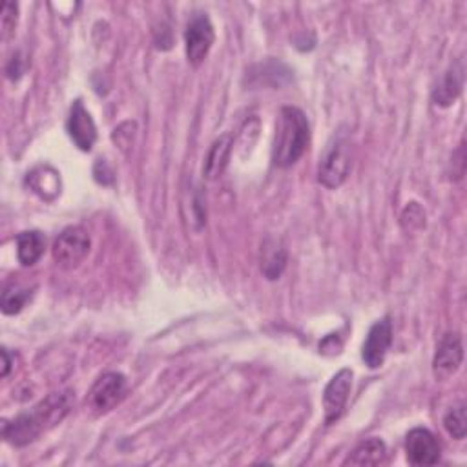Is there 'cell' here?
<instances>
[{"instance_id":"cell-4","label":"cell","mask_w":467,"mask_h":467,"mask_svg":"<svg viewBox=\"0 0 467 467\" xmlns=\"http://www.w3.org/2000/svg\"><path fill=\"white\" fill-rule=\"evenodd\" d=\"M126 391L128 384L121 372H106L93 384L88 395V405L98 414H106L124 400Z\"/></svg>"},{"instance_id":"cell-8","label":"cell","mask_w":467,"mask_h":467,"mask_svg":"<svg viewBox=\"0 0 467 467\" xmlns=\"http://www.w3.org/2000/svg\"><path fill=\"white\" fill-rule=\"evenodd\" d=\"M73 393L72 391H61V393H52L46 396L42 402H38L31 414L37 420V424L40 426L42 431H48L61 424L63 420L68 416L73 405Z\"/></svg>"},{"instance_id":"cell-2","label":"cell","mask_w":467,"mask_h":467,"mask_svg":"<svg viewBox=\"0 0 467 467\" xmlns=\"http://www.w3.org/2000/svg\"><path fill=\"white\" fill-rule=\"evenodd\" d=\"M351 152L352 147L349 141V135L344 132L335 133L321 156V163L318 170V181L325 186V189H338V186L345 183L352 166Z\"/></svg>"},{"instance_id":"cell-3","label":"cell","mask_w":467,"mask_h":467,"mask_svg":"<svg viewBox=\"0 0 467 467\" xmlns=\"http://www.w3.org/2000/svg\"><path fill=\"white\" fill-rule=\"evenodd\" d=\"M89 245V236L82 226H68L54 243V259L63 268H75L88 256Z\"/></svg>"},{"instance_id":"cell-10","label":"cell","mask_w":467,"mask_h":467,"mask_svg":"<svg viewBox=\"0 0 467 467\" xmlns=\"http://www.w3.org/2000/svg\"><path fill=\"white\" fill-rule=\"evenodd\" d=\"M463 360V345L458 333H447L437 345L433 370L438 380H447L460 369Z\"/></svg>"},{"instance_id":"cell-15","label":"cell","mask_w":467,"mask_h":467,"mask_svg":"<svg viewBox=\"0 0 467 467\" xmlns=\"http://www.w3.org/2000/svg\"><path fill=\"white\" fill-rule=\"evenodd\" d=\"M285 267H287V250L284 243L277 240H267L261 250V270L267 276V279H270V282L279 279Z\"/></svg>"},{"instance_id":"cell-13","label":"cell","mask_w":467,"mask_h":467,"mask_svg":"<svg viewBox=\"0 0 467 467\" xmlns=\"http://www.w3.org/2000/svg\"><path fill=\"white\" fill-rule=\"evenodd\" d=\"M463 86V64L462 61H456L446 73V77L442 79V82L438 84V88L433 93V99L435 105L438 106H451L462 91Z\"/></svg>"},{"instance_id":"cell-20","label":"cell","mask_w":467,"mask_h":467,"mask_svg":"<svg viewBox=\"0 0 467 467\" xmlns=\"http://www.w3.org/2000/svg\"><path fill=\"white\" fill-rule=\"evenodd\" d=\"M402 226L407 232H414L426 226V212L418 203H411L402 214Z\"/></svg>"},{"instance_id":"cell-6","label":"cell","mask_w":467,"mask_h":467,"mask_svg":"<svg viewBox=\"0 0 467 467\" xmlns=\"http://www.w3.org/2000/svg\"><path fill=\"white\" fill-rule=\"evenodd\" d=\"M352 387V370L342 369L333 377V380L327 384L323 391V409H325V424L331 426L342 418L349 395Z\"/></svg>"},{"instance_id":"cell-17","label":"cell","mask_w":467,"mask_h":467,"mask_svg":"<svg viewBox=\"0 0 467 467\" xmlns=\"http://www.w3.org/2000/svg\"><path fill=\"white\" fill-rule=\"evenodd\" d=\"M387 458V447L380 438L361 442L347 458V465H380Z\"/></svg>"},{"instance_id":"cell-14","label":"cell","mask_w":467,"mask_h":467,"mask_svg":"<svg viewBox=\"0 0 467 467\" xmlns=\"http://www.w3.org/2000/svg\"><path fill=\"white\" fill-rule=\"evenodd\" d=\"M28 184L35 194H38L46 201H52L61 194L59 174L50 166H40L28 174Z\"/></svg>"},{"instance_id":"cell-22","label":"cell","mask_w":467,"mask_h":467,"mask_svg":"<svg viewBox=\"0 0 467 467\" xmlns=\"http://www.w3.org/2000/svg\"><path fill=\"white\" fill-rule=\"evenodd\" d=\"M3 358H4V367H3V377H8L10 372V367H12V361H10V356H8V351L3 349Z\"/></svg>"},{"instance_id":"cell-11","label":"cell","mask_w":467,"mask_h":467,"mask_svg":"<svg viewBox=\"0 0 467 467\" xmlns=\"http://www.w3.org/2000/svg\"><path fill=\"white\" fill-rule=\"evenodd\" d=\"M68 133L72 137V141L75 147L82 152H89L98 141V128L93 123L89 112L84 108L82 101L77 99L72 108H70V117H68Z\"/></svg>"},{"instance_id":"cell-19","label":"cell","mask_w":467,"mask_h":467,"mask_svg":"<svg viewBox=\"0 0 467 467\" xmlns=\"http://www.w3.org/2000/svg\"><path fill=\"white\" fill-rule=\"evenodd\" d=\"M28 300H30V291L17 289L15 285H12V287L4 289L3 303H0V307H3L4 314L13 316V314H19L24 309Z\"/></svg>"},{"instance_id":"cell-21","label":"cell","mask_w":467,"mask_h":467,"mask_svg":"<svg viewBox=\"0 0 467 467\" xmlns=\"http://www.w3.org/2000/svg\"><path fill=\"white\" fill-rule=\"evenodd\" d=\"M17 4L4 3L3 6V17H0V26H3V37L10 38V35L15 31L17 26Z\"/></svg>"},{"instance_id":"cell-16","label":"cell","mask_w":467,"mask_h":467,"mask_svg":"<svg viewBox=\"0 0 467 467\" xmlns=\"http://www.w3.org/2000/svg\"><path fill=\"white\" fill-rule=\"evenodd\" d=\"M46 249V238L38 230L21 232L17 236V258L24 267L35 265Z\"/></svg>"},{"instance_id":"cell-5","label":"cell","mask_w":467,"mask_h":467,"mask_svg":"<svg viewBox=\"0 0 467 467\" xmlns=\"http://www.w3.org/2000/svg\"><path fill=\"white\" fill-rule=\"evenodd\" d=\"M214 28L207 15H196L184 31V44H186V59L192 66H200L214 44Z\"/></svg>"},{"instance_id":"cell-1","label":"cell","mask_w":467,"mask_h":467,"mask_svg":"<svg viewBox=\"0 0 467 467\" xmlns=\"http://www.w3.org/2000/svg\"><path fill=\"white\" fill-rule=\"evenodd\" d=\"M310 139L309 121L296 106H284L276 124L272 161L279 168H289L305 154Z\"/></svg>"},{"instance_id":"cell-18","label":"cell","mask_w":467,"mask_h":467,"mask_svg":"<svg viewBox=\"0 0 467 467\" xmlns=\"http://www.w3.org/2000/svg\"><path fill=\"white\" fill-rule=\"evenodd\" d=\"M444 428L446 431L456 438L462 440L465 438L467 433V414H465V403L460 402L454 407H451L444 418Z\"/></svg>"},{"instance_id":"cell-12","label":"cell","mask_w":467,"mask_h":467,"mask_svg":"<svg viewBox=\"0 0 467 467\" xmlns=\"http://www.w3.org/2000/svg\"><path fill=\"white\" fill-rule=\"evenodd\" d=\"M232 145H234V139L230 133L221 135L219 139L212 143L207 157H205V165H203V175L208 181L219 179L230 161V154H232Z\"/></svg>"},{"instance_id":"cell-7","label":"cell","mask_w":467,"mask_h":467,"mask_svg":"<svg viewBox=\"0 0 467 467\" xmlns=\"http://www.w3.org/2000/svg\"><path fill=\"white\" fill-rule=\"evenodd\" d=\"M393 344V325L386 316L370 327V331L361 347V358L369 369H378L384 365L389 347Z\"/></svg>"},{"instance_id":"cell-9","label":"cell","mask_w":467,"mask_h":467,"mask_svg":"<svg viewBox=\"0 0 467 467\" xmlns=\"http://www.w3.org/2000/svg\"><path fill=\"white\" fill-rule=\"evenodd\" d=\"M405 453L412 465H435L440 460V444L429 429L416 428L405 438Z\"/></svg>"}]
</instances>
